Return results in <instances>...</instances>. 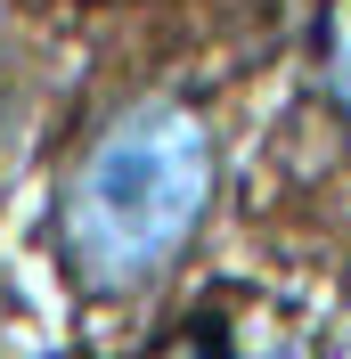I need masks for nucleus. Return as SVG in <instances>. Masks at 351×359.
<instances>
[{
	"instance_id": "1",
	"label": "nucleus",
	"mask_w": 351,
	"mask_h": 359,
	"mask_svg": "<svg viewBox=\"0 0 351 359\" xmlns=\"http://www.w3.org/2000/svg\"><path fill=\"white\" fill-rule=\"evenodd\" d=\"M213 196V139L188 107L147 98L82 147L58 204V237L82 286L131 294L180 262Z\"/></svg>"
},
{
	"instance_id": "2",
	"label": "nucleus",
	"mask_w": 351,
	"mask_h": 359,
	"mask_svg": "<svg viewBox=\"0 0 351 359\" xmlns=\"http://www.w3.org/2000/svg\"><path fill=\"white\" fill-rule=\"evenodd\" d=\"M343 90H351V49H343Z\"/></svg>"
}]
</instances>
